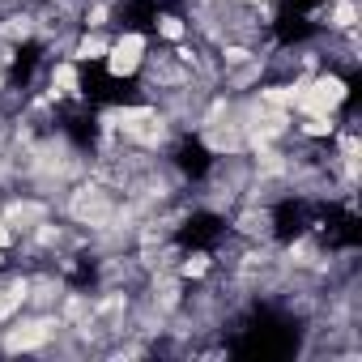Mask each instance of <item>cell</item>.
Wrapping results in <instances>:
<instances>
[{"label": "cell", "instance_id": "cell-1", "mask_svg": "<svg viewBox=\"0 0 362 362\" xmlns=\"http://www.w3.org/2000/svg\"><path fill=\"white\" fill-rule=\"evenodd\" d=\"M345 103V81L341 77H320L311 86H298V98L294 107L307 111V115H332V107Z\"/></svg>", "mask_w": 362, "mask_h": 362}, {"label": "cell", "instance_id": "cell-2", "mask_svg": "<svg viewBox=\"0 0 362 362\" xmlns=\"http://www.w3.org/2000/svg\"><path fill=\"white\" fill-rule=\"evenodd\" d=\"M141 52H145V39H141V35H124L115 47H107V69H111L115 77H128V73H136Z\"/></svg>", "mask_w": 362, "mask_h": 362}, {"label": "cell", "instance_id": "cell-3", "mask_svg": "<svg viewBox=\"0 0 362 362\" xmlns=\"http://www.w3.org/2000/svg\"><path fill=\"white\" fill-rule=\"evenodd\" d=\"M52 328H56L52 320H39V324H18V328L9 332V341H5V345H9L13 354H18V349H39V345L52 337Z\"/></svg>", "mask_w": 362, "mask_h": 362}, {"label": "cell", "instance_id": "cell-4", "mask_svg": "<svg viewBox=\"0 0 362 362\" xmlns=\"http://www.w3.org/2000/svg\"><path fill=\"white\" fill-rule=\"evenodd\" d=\"M73 209H77V218H90V222H103V218L111 214V205H107V197H103L98 188H86V192H77Z\"/></svg>", "mask_w": 362, "mask_h": 362}, {"label": "cell", "instance_id": "cell-5", "mask_svg": "<svg viewBox=\"0 0 362 362\" xmlns=\"http://www.w3.org/2000/svg\"><path fill=\"white\" fill-rule=\"evenodd\" d=\"M52 86H60V94H77V73H73L69 64H60V69L52 73Z\"/></svg>", "mask_w": 362, "mask_h": 362}, {"label": "cell", "instance_id": "cell-6", "mask_svg": "<svg viewBox=\"0 0 362 362\" xmlns=\"http://www.w3.org/2000/svg\"><path fill=\"white\" fill-rule=\"evenodd\" d=\"M354 18H358V9L349 5V0H341V5H337V13H332V26L349 30V26H354Z\"/></svg>", "mask_w": 362, "mask_h": 362}, {"label": "cell", "instance_id": "cell-7", "mask_svg": "<svg viewBox=\"0 0 362 362\" xmlns=\"http://www.w3.org/2000/svg\"><path fill=\"white\" fill-rule=\"evenodd\" d=\"M77 56H81V60H98V56H107V43H103V39H86V43L77 47Z\"/></svg>", "mask_w": 362, "mask_h": 362}, {"label": "cell", "instance_id": "cell-8", "mask_svg": "<svg viewBox=\"0 0 362 362\" xmlns=\"http://www.w3.org/2000/svg\"><path fill=\"white\" fill-rule=\"evenodd\" d=\"M222 56H226V64H247V60H252V52H247V47H226Z\"/></svg>", "mask_w": 362, "mask_h": 362}, {"label": "cell", "instance_id": "cell-9", "mask_svg": "<svg viewBox=\"0 0 362 362\" xmlns=\"http://www.w3.org/2000/svg\"><path fill=\"white\" fill-rule=\"evenodd\" d=\"M162 35L166 39H179V35H184V22H179V18H162Z\"/></svg>", "mask_w": 362, "mask_h": 362}, {"label": "cell", "instance_id": "cell-10", "mask_svg": "<svg viewBox=\"0 0 362 362\" xmlns=\"http://www.w3.org/2000/svg\"><path fill=\"white\" fill-rule=\"evenodd\" d=\"M205 269H209V264H205V256H192V260L184 264V273H188V277H201Z\"/></svg>", "mask_w": 362, "mask_h": 362}]
</instances>
